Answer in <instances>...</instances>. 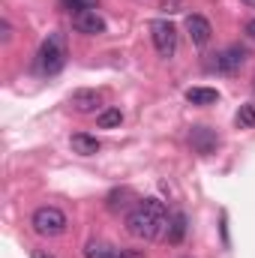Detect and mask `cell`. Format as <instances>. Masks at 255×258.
<instances>
[{"label": "cell", "mask_w": 255, "mask_h": 258, "mask_svg": "<svg viewBox=\"0 0 255 258\" xmlns=\"http://www.w3.org/2000/svg\"><path fill=\"white\" fill-rule=\"evenodd\" d=\"M165 225H168V210L156 198H144L126 213V231L135 240H156Z\"/></svg>", "instance_id": "cell-1"}, {"label": "cell", "mask_w": 255, "mask_h": 258, "mask_svg": "<svg viewBox=\"0 0 255 258\" xmlns=\"http://www.w3.org/2000/svg\"><path fill=\"white\" fill-rule=\"evenodd\" d=\"M66 36L63 33H48L36 51V66L42 75H57L66 66Z\"/></svg>", "instance_id": "cell-2"}, {"label": "cell", "mask_w": 255, "mask_h": 258, "mask_svg": "<svg viewBox=\"0 0 255 258\" xmlns=\"http://www.w3.org/2000/svg\"><path fill=\"white\" fill-rule=\"evenodd\" d=\"M30 225H33V231L39 237H60L66 231V213L57 210V207H51V204L36 207L33 216H30Z\"/></svg>", "instance_id": "cell-3"}, {"label": "cell", "mask_w": 255, "mask_h": 258, "mask_svg": "<svg viewBox=\"0 0 255 258\" xmlns=\"http://www.w3.org/2000/svg\"><path fill=\"white\" fill-rule=\"evenodd\" d=\"M150 39H153V48L159 57L171 60L174 51H177V27L171 21H153L150 24Z\"/></svg>", "instance_id": "cell-4"}, {"label": "cell", "mask_w": 255, "mask_h": 258, "mask_svg": "<svg viewBox=\"0 0 255 258\" xmlns=\"http://www.w3.org/2000/svg\"><path fill=\"white\" fill-rule=\"evenodd\" d=\"M189 144L198 156H210V153H216V147H219V135L210 126H192L189 129Z\"/></svg>", "instance_id": "cell-5"}, {"label": "cell", "mask_w": 255, "mask_h": 258, "mask_svg": "<svg viewBox=\"0 0 255 258\" xmlns=\"http://www.w3.org/2000/svg\"><path fill=\"white\" fill-rule=\"evenodd\" d=\"M243 60H246V48H240V45H228V48H222V51L216 54L213 69L231 75V72H237V69L243 66Z\"/></svg>", "instance_id": "cell-6"}, {"label": "cell", "mask_w": 255, "mask_h": 258, "mask_svg": "<svg viewBox=\"0 0 255 258\" xmlns=\"http://www.w3.org/2000/svg\"><path fill=\"white\" fill-rule=\"evenodd\" d=\"M72 27L84 36H99V33H105V18L96 9H87V12L72 15Z\"/></svg>", "instance_id": "cell-7"}, {"label": "cell", "mask_w": 255, "mask_h": 258, "mask_svg": "<svg viewBox=\"0 0 255 258\" xmlns=\"http://www.w3.org/2000/svg\"><path fill=\"white\" fill-rule=\"evenodd\" d=\"M69 105L78 111V114H93L99 105H102V93L99 90H90V87H81L69 96Z\"/></svg>", "instance_id": "cell-8"}, {"label": "cell", "mask_w": 255, "mask_h": 258, "mask_svg": "<svg viewBox=\"0 0 255 258\" xmlns=\"http://www.w3.org/2000/svg\"><path fill=\"white\" fill-rule=\"evenodd\" d=\"M186 33H189L192 45H207L210 42V36H213V27H210V21L204 18V15H189L186 18Z\"/></svg>", "instance_id": "cell-9"}, {"label": "cell", "mask_w": 255, "mask_h": 258, "mask_svg": "<svg viewBox=\"0 0 255 258\" xmlns=\"http://www.w3.org/2000/svg\"><path fill=\"white\" fill-rule=\"evenodd\" d=\"M69 144H72V150H75L78 156H96V153H99V141H96L93 135H87V132H75V135L69 138Z\"/></svg>", "instance_id": "cell-10"}, {"label": "cell", "mask_w": 255, "mask_h": 258, "mask_svg": "<svg viewBox=\"0 0 255 258\" xmlns=\"http://www.w3.org/2000/svg\"><path fill=\"white\" fill-rule=\"evenodd\" d=\"M186 228H189V219H186V213H171L168 216V243H183V237H186Z\"/></svg>", "instance_id": "cell-11"}, {"label": "cell", "mask_w": 255, "mask_h": 258, "mask_svg": "<svg viewBox=\"0 0 255 258\" xmlns=\"http://www.w3.org/2000/svg\"><path fill=\"white\" fill-rule=\"evenodd\" d=\"M84 258H126L117 246H111V243H105V240H90L87 246H84Z\"/></svg>", "instance_id": "cell-12"}, {"label": "cell", "mask_w": 255, "mask_h": 258, "mask_svg": "<svg viewBox=\"0 0 255 258\" xmlns=\"http://www.w3.org/2000/svg\"><path fill=\"white\" fill-rule=\"evenodd\" d=\"M186 102L189 105H213V102H219V90H213V87H189Z\"/></svg>", "instance_id": "cell-13"}, {"label": "cell", "mask_w": 255, "mask_h": 258, "mask_svg": "<svg viewBox=\"0 0 255 258\" xmlns=\"http://www.w3.org/2000/svg\"><path fill=\"white\" fill-rule=\"evenodd\" d=\"M120 123H123V111L120 108H105V111L96 114V126L99 129H114Z\"/></svg>", "instance_id": "cell-14"}, {"label": "cell", "mask_w": 255, "mask_h": 258, "mask_svg": "<svg viewBox=\"0 0 255 258\" xmlns=\"http://www.w3.org/2000/svg\"><path fill=\"white\" fill-rule=\"evenodd\" d=\"M60 6H63L66 12H72V15H78V12H87V9H96V6H99V0H60Z\"/></svg>", "instance_id": "cell-15"}, {"label": "cell", "mask_w": 255, "mask_h": 258, "mask_svg": "<svg viewBox=\"0 0 255 258\" xmlns=\"http://www.w3.org/2000/svg\"><path fill=\"white\" fill-rule=\"evenodd\" d=\"M234 123L240 129H249V126H255V102L252 105H243L237 114H234Z\"/></svg>", "instance_id": "cell-16"}, {"label": "cell", "mask_w": 255, "mask_h": 258, "mask_svg": "<svg viewBox=\"0 0 255 258\" xmlns=\"http://www.w3.org/2000/svg\"><path fill=\"white\" fill-rule=\"evenodd\" d=\"M183 0H162V12H180Z\"/></svg>", "instance_id": "cell-17"}, {"label": "cell", "mask_w": 255, "mask_h": 258, "mask_svg": "<svg viewBox=\"0 0 255 258\" xmlns=\"http://www.w3.org/2000/svg\"><path fill=\"white\" fill-rule=\"evenodd\" d=\"M0 39H3V42H9V39H12V24H9L6 18L0 21Z\"/></svg>", "instance_id": "cell-18"}, {"label": "cell", "mask_w": 255, "mask_h": 258, "mask_svg": "<svg viewBox=\"0 0 255 258\" xmlns=\"http://www.w3.org/2000/svg\"><path fill=\"white\" fill-rule=\"evenodd\" d=\"M33 258H54L48 249H33Z\"/></svg>", "instance_id": "cell-19"}, {"label": "cell", "mask_w": 255, "mask_h": 258, "mask_svg": "<svg viewBox=\"0 0 255 258\" xmlns=\"http://www.w3.org/2000/svg\"><path fill=\"white\" fill-rule=\"evenodd\" d=\"M246 33H249V36H252V39H255V18H252V21H249V24H246Z\"/></svg>", "instance_id": "cell-20"}, {"label": "cell", "mask_w": 255, "mask_h": 258, "mask_svg": "<svg viewBox=\"0 0 255 258\" xmlns=\"http://www.w3.org/2000/svg\"><path fill=\"white\" fill-rule=\"evenodd\" d=\"M240 3H246V6H255V0H240Z\"/></svg>", "instance_id": "cell-21"}, {"label": "cell", "mask_w": 255, "mask_h": 258, "mask_svg": "<svg viewBox=\"0 0 255 258\" xmlns=\"http://www.w3.org/2000/svg\"><path fill=\"white\" fill-rule=\"evenodd\" d=\"M183 258H189V255H183Z\"/></svg>", "instance_id": "cell-22"}]
</instances>
